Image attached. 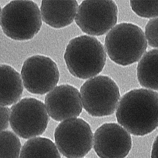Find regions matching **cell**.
Masks as SVG:
<instances>
[{
  "instance_id": "1",
  "label": "cell",
  "mask_w": 158,
  "mask_h": 158,
  "mask_svg": "<svg viewBox=\"0 0 158 158\" xmlns=\"http://www.w3.org/2000/svg\"><path fill=\"white\" fill-rule=\"evenodd\" d=\"M118 123L132 135L142 136L158 127V93L135 89L121 97L117 108Z\"/></svg>"
},
{
  "instance_id": "2",
  "label": "cell",
  "mask_w": 158,
  "mask_h": 158,
  "mask_svg": "<svg viewBox=\"0 0 158 158\" xmlns=\"http://www.w3.org/2000/svg\"><path fill=\"white\" fill-rule=\"evenodd\" d=\"M64 59L72 75L85 80L95 77L102 71L106 56L103 46L98 39L83 35L70 41Z\"/></svg>"
},
{
  "instance_id": "3",
  "label": "cell",
  "mask_w": 158,
  "mask_h": 158,
  "mask_svg": "<svg viewBox=\"0 0 158 158\" xmlns=\"http://www.w3.org/2000/svg\"><path fill=\"white\" fill-rule=\"evenodd\" d=\"M105 48L112 61L123 66L139 61L147 48V41L142 30L127 23L118 24L108 32Z\"/></svg>"
},
{
  "instance_id": "4",
  "label": "cell",
  "mask_w": 158,
  "mask_h": 158,
  "mask_svg": "<svg viewBox=\"0 0 158 158\" xmlns=\"http://www.w3.org/2000/svg\"><path fill=\"white\" fill-rule=\"evenodd\" d=\"M42 25L40 10L33 1H11L1 9V28L6 36L14 40L32 39Z\"/></svg>"
},
{
  "instance_id": "5",
  "label": "cell",
  "mask_w": 158,
  "mask_h": 158,
  "mask_svg": "<svg viewBox=\"0 0 158 158\" xmlns=\"http://www.w3.org/2000/svg\"><path fill=\"white\" fill-rule=\"evenodd\" d=\"M84 109L93 117L112 115L120 98L119 89L110 77L99 76L85 82L80 89Z\"/></svg>"
},
{
  "instance_id": "6",
  "label": "cell",
  "mask_w": 158,
  "mask_h": 158,
  "mask_svg": "<svg viewBox=\"0 0 158 158\" xmlns=\"http://www.w3.org/2000/svg\"><path fill=\"white\" fill-rule=\"evenodd\" d=\"M48 115L42 101L25 98L11 107L10 125L20 137L29 139L44 133L49 123Z\"/></svg>"
},
{
  "instance_id": "7",
  "label": "cell",
  "mask_w": 158,
  "mask_h": 158,
  "mask_svg": "<svg viewBox=\"0 0 158 158\" xmlns=\"http://www.w3.org/2000/svg\"><path fill=\"white\" fill-rule=\"evenodd\" d=\"M55 142L60 153L67 158H82L91 151L93 133L89 125L81 118L66 120L55 131Z\"/></svg>"
},
{
  "instance_id": "8",
  "label": "cell",
  "mask_w": 158,
  "mask_h": 158,
  "mask_svg": "<svg viewBox=\"0 0 158 158\" xmlns=\"http://www.w3.org/2000/svg\"><path fill=\"white\" fill-rule=\"evenodd\" d=\"M118 15V6L114 1H84L79 6L75 22L84 33L102 36L114 27Z\"/></svg>"
},
{
  "instance_id": "9",
  "label": "cell",
  "mask_w": 158,
  "mask_h": 158,
  "mask_svg": "<svg viewBox=\"0 0 158 158\" xmlns=\"http://www.w3.org/2000/svg\"><path fill=\"white\" fill-rule=\"evenodd\" d=\"M24 86L32 94H44L58 83L60 74L56 63L50 58L35 55L24 62L21 70Z\"/></svg>"
},
{
  "instance_id": "10",
  "label": "cell",
  "mask_w": 158,
  "mask_h": 158,
  "mask_svg": "<svg viewBox=\"0 0 158 158\" xmlns=\"http://www.w3.org/2000/svg\"><path fill=\"white\" fill-rule=\"evenodd\" d=\"M132 147L131 135L118 124H104L94 132V149L100 158H125Z\"/></svg>"
},
{
  "instance_id": "11",
  "label": "cell",
  "mask_w": 158,
  "mask_h": 158,
  "mask_svg": "<svg viewBox=\"0 0 158 158\" xmlns=\"http://www.w3.org/2000/svg\"><path fill=\"white\" fill-rule=\"evenodd\" d=\"M45 105L49 116L57 121L76 118L83 109L78 89L68 84L58 86L49 92L45 97Z\"/></svg>"
},
{
  "instance_id": "12",
  "label": "cell",
  "mask_w": 158,
  "mask_h": 158,
  "mask_svg": "<svg viewBox=\"0 0 158 158\" xmlns=\"http://www.w3.org/2000/svg\"><path fill=\"white\" fill-rule=\"evenodd\" d=\"M78 6L76 1H42L40 8L42 20L56 29L65 27L74 21Z\"/></svg>"
},
{
  "instance_id": "13",
  "label": "cell",
  "mask_w": 158,
  "mask_h": 158,
  "mask_svg": "<svg viewBox=\"0 0 158 158\" xmlns=\"http://www.w3.org/2000/svg\"><path fill=\"white\" fill-rule=\"evenodd\" d=\"M23 85L20 75L8 65H1V106L16 103L22 97Z\"/></svg>"
},
{
  "instance_id": "14",
  "label": "cell",
  "mask_w": 158,
  "mask_h": 158,
  "mask_svg": "<svg viewBox=\"0 0 158 158\" xmlns=\"http://www.w3.org/2000/svg\"><path fill=\"white\" fill-rule=\"evenodd\" d=\"M137 77L142 86L158 91V49L147 52L138 62Z\"/></svg>"
},
{
  "instance_id": "15",
  "label": "cell",
  "mask_w": 158,
  "mask_h": 158,
  "mask_svg": "<svg viewBox=\"0 0 158 158\" xmlns=\"http://www.w3.org/2000/svg\"><path fill=\"white\" fill-rule=\"evenodd\" d=\"M19 158H61L57 147L48 138L37 137L27 141Z\"/></svg>"
},
{
  "instance_id": "16",
  "label": "cell",
  "mask_w": 158,
  "mask_h": 158,
  "mask_svg": "<svg viewBox=\"0 0 158 158\" xmlns=\"http://www.w3.org/2000/svg\"><path fill=\"white\" fill-rule=\"evenodd\" d=\"M21 146L15 134L7 131L1 132V158H19Z\"/></svg>"
},
{
  "instance_id": "17",
  "label": "cell",
  "mask_w": 158,
  "mask_h": 158,
  "mask_svg": "<svg viewBox=\"0 0 158 158\" xmlns=\"http://www.w3.org/2000/svg\"><path fill=\"white\" fill-rule=\"evenodd\" d=\"M132 10L138 16L144 18L158 17V1H131Z\"/></svg>"
},
{
  "instance_id": "18",
  "label": "cell",
  "mask_w": 158,
  "mask_h": 158,
  "mask_svg": "<svg viewBox=\"0 0 158 158\" xmlns=\"http://www.w3.org/2000/svg\"><path fill=\"white\" fill-rule=\"evenodd\" d=\"M147 41L151 47L158 48V17L148 22L145 27Z\"/></svg>"
},
{
  "instance_id": "19",
  "label": "cell",
  "mask_w": 158,
  "mask_h": 158,
  "mask_svg": "<svg viewBox=\"0 0 158 158\" xmlns=\"http://www.w3.org/2000/svg\"><path fill=\"white\" fill-rule=\"evenodd\" d=\"M1 132L5 131L9 126L10 111L6 106H1Z\"/></svg>"
},
{
  "instance_id": "20",
  "label": "cell",
  "mask_w": 158,
  "mask_h": 158,
  "mask_svg": "<svg viewBox=\"0 0 158 158\" xmlns=\"http://www.w3.org/2000/svg\"><path fill=\"white\" fill-rule=\"evenodd\" d=\"M151 158H158V135L153 142L151 153Z\"/></svg>"
}]
</instances>
